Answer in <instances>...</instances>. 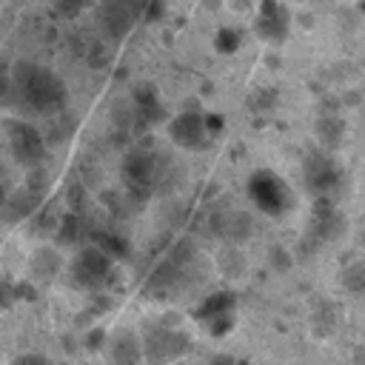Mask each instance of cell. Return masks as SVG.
<instances>
[{
	"label": "cell",
	"mask_w": 365,
	"mask_h": 365,
	"mask_svg": "<svg viewBox=\"0 0 365 365\" xmlns=\"http://www.w3.org/2000/svg\"><path fill=\"white\" fill-rule=\"evenodd\" d=\"M205 322H208V328H211L214 336H225V334L234 328V317H231V311H228V314H217V317H211V319H205Z\"/></svg>",
	"instance_id": "cell-29"
},
{
	"label": "cell",
	"mask_w": 365,
	"mask_h": 365,
	"mask_svg": "<svg viewBox=\"0 0 365 365\" xmlns=\"http://www.w3.org/2000/svg\"><path fill=\"white\" fill-rule=\"evenodd\" d=\"M163 9H165V3H163V0H145V3H143L140 17H143V20H148V23H154V20H160V17H163Z\"/></svg>",
	"instance_id": "cell-33"
},
{
	"label": "cell",
	"mask_w": 365,
	"mask_h": 365,
	"mask_svg": "<svg viewBox=\"0 0 365 365\" xmlns=\"http://www.w3.org/2000/svg\"><path fill=\"white\" fill-rule=\"evenodd\" d=\"M86 3H91V0H86Z\"/></svg>",
	"instance_id": "cell-46"
},
{
	"label": "cell",
	"mask_w": 365,
	"mask_h": 365,
	"mask_svg": "<svg viewBox=\"0 0 365 365\" xmlns=\"http://www.w3.org/2000/svg\"><path fill=\"white\" fill-rule=\"evenodd\" d=\"M46 188H48V171L43 168V163H40V165H31V168L26 171V191H31V194H46Z\"/></svg>",
	"instance_id": "cell-23"
},
{
	"label": "cell",
	"mask_w": 365,
	"mask_h": 365,
	"mask_svg": "<svg viewBox=\"0 0 365 365\" xmlns=\"http://www.w3.org/2000/svg\"><path fill=\"white\" fill-rule=\"evenodd\" d=\"M342 103H345V106H351V108H354V106H359V91H345V94H342Z\"/></svg>",
	"instance_id": "cell-40"
},
{
	"label": "cell",
	"mask_w": 365,
	"mask_h": 365,
	"mask_svg": "<svg viewBox=\"0 0 365 365\" xmlns=\"http://www.w3.org/2000/svg\"><path fill=\"white\" fill-rule=\"evenodd\" d=\"M277 106V91L274 88H259L248 97V108L251 111H271Z\"/></svg>",
	"instance_id": "cell-24"
},
{
	"label": "cell",
	"mask_w": 365,
	"mask_h": 365,
	"mask_svg": "<svg viewBox=\"0 0 365 365\" xmlns=\"http://www.w3.org/2000/svg\"><path fill=\"white\" fill-rule=\"evenodd\" d=\"M168 137L180 148H200L205 143V125H202V111H180L177 117L168 120Z\"/></svg>",
	"instance_id": "cell-8"
},
{
	"label": "cell",
	"mask_w": 365,
	"mask_h": 365,
	"mask_svg": "<svg viewBox=\"0 0 365 365\" xmlns=\"http://www.w3.org/2000/svg\"><path fill=\"white\" fill-rule=\"evenodd\" d=\"M40 208V194L17 191L9 197V220H29Z\"/></svg>",
	"instance_id": "cell-19"
},
{
	"label": "cell",
	"mask_w": 365,
	"mask_h": 365,
	"mask_svg": "<svg viewBox=\"0 0 365 365\" xmlns=\"http://www.w3.org/2000/svg\"><path fill=\"white\" fill-rule=\"evenodd\" d=\"M88 234H91L94 245H97L103 254H108L114 262H117V259H125V257L131 254L125 237H120V234H114V231H88Z\"/></svg>",
	"instance_id": "cell-16"
},
{
	"label": "cell",
	"mask_w": 365,
	"mask_h": 365,
	"mask_svg": "<svg viewBox=\"0 0 365 365\" xmlns=\"http://www.w3.org/2000/svg\"><path fill=\"white\" fill-rule=\"evenodd\" d=\"M314 134H317L322 148H336L342 143V137H345V123L336 114H322L317 120V125H314Z\"/></svg>",
	"instance_id": "cell-15"
},
{
	"label": "cell",
	"mask_w": 365,
	"mask_h": 365,
	"mask_svg": "<svg viewBox=\"0 0 365 365\" xmlns=\"http://www.w3.org/2000/svg\"><path fill=\"white\" fill-rule=\"evenodd\" d=\"M214 46H217V51H222V54L237 51V48H240V31H237V29H220Z\"/></svg>",
	"instance_id": "cell-26"
},
{
	"label": "cell",
	"mask_w": 365,
	"mask_h": 365,
	"mask_svg": "<svg viewBox=\"0 0 365 365\" xmlns=\"http://www.w3.org/2000/svg\"><path fill=\"white\" fill-rule=\"evenodd\" d=\"M251 234H254V217H251V214H245V211H234V214H228V222H225V237H222V240H231V242H245Z\"/></svg>",
	"instance_id": "cell-20"
},
{
	"label": "cell",
	"mask_w": 365,
	"mask_h": 365,
	"mask_svg": "<svg viewBox=\"0 0 365 365\" xmlns=\"http://www.w3.org/2000/svg\"><path fill=\"white\" fill-rule=\"evenodd\" d=\"M131 106H134V120L137 123H160L165 117V108L160 103V94L151 83H137L134 91H131Z\"/></svg>",
	"instance_id": "cell-12"
},
{
	"label": "cell",
	"mask_w": 365,
	"mask_h": 365,
	"mask_svg": "<svg viewBox=\"0 0 365 365\" xmlns=\"http://www.w3.org/2000/svg\"><path fill=\"white\" fill-rule=\"evenodd\" d=\"M268 262H271V268H277V271H288L291 262H294V257H291L282 245H274V248L268 251Z\"/></svg>",
	"instance_id": "cell-28"
},
{
	"label": "cell",
	"mask_w": 365,
	"mask_h": 365,
	"mask_svg": "<svg viewBox=\"0 0 365 365\" xmlns=\"http://www.w3.org/2000/svg\"><path fill=\"white\" fill-rule=\"evenodd\" d=\"M63 268V257L57 254V248H48V245H40L34 254H31V274L40 279V282H51Z\"/></svg>",
	"instance_id": "cell-13"
},
{
	"label": "cell",
	"mask_w": 365,
	"mask_h": 365,
	"mask_svg": "<svg viewBox=\"0 0 365 365\" xmlns=\"http://www.w3.org/2000/svg\"><path fill=\"white\" fill-rule=\"evenodd\" d=\"M6 200V188H3V180H0V202Z\"/></svg>",
	"instance_id": "cell-45"
},
{
	"label": "cell",
	"mask_w": 365,
	"mask_h": 365,
	"mask_svg": "<svg viewBox=\"0 0 365 365\" xmlns=\"http://www.w3.org/2000/svg\"><path fill=\"white\" fill-rule=\"evenodd\" d=\"M211 365H234V356H231V354H217V356L211 359Z\"/></svg>",
	"instance_id": "cell-41"
},
{
	"label": "cell",
	"mask_w": 365,
	"mask_h": 365,
	"mask_svg": "<svg viewBox=\"0 0 365 365\" xmlns=\"http://www.w3.org/2000/svg\"><path fill=\"white\" fill-rule=\"evenodd\" d=\"M111 268H114V259L108 254H103L94 242L91 245H83L71 262V277L80 288H91L97 291L108 277H111Z\"/></svg>",
	"instance_id": "cell-3"
},
{
	"label": "cell",
	"mask_w": 365,
	"mask_h": 365,
	"mask_svg": "<svg viewBox=\"0 0 365 365\" xmlns=\"http://www.w3.org/2000/svg\"><path fill=\"white\" fill-rule=\"evenodd\" d=\"M11 365H51L46 356H40V354H23V356H17Z\"/></svg>",
	"instance_id": "cell-38"
},
{
	"label": "cell",
	"mask_w": 365,
	"mask_h": 365,
	"mask_svg": "<svg viewBox=\"0 0 365 365\" xmlns=\"http://www.w3.org/2000/svg\"><path fill=\"white\" fill-rule=\"evenodd\" d=\"M140 348L148 365H165L191 351V336L182 331H171V328H154L145 334V342H140Z\"/></svg>",
	"instance_id": "cell-2"
},
{
	"label": "cell",
	"mask_w": 365,
	"mask_h": 365,
	"mask_svg": "<svg viewBox=\"0 0 365 365\" xmlns=\"http://www.w3.org/2000/svg\"><path fill=\"white\" fill-rule=\"evenodd\" d=\"M9 80H11V94L29 111L43 117H54L66 111L68 91L66 83L51 68H43L31 60H17L9 66Z\"/></svg>",
	"instance_id": "cell-1"
},
{
	"label": "cell",
	"mask_w": 365,
	"mask_h": 365,
	"mask_svg": "<svg viewBox=\"0 0 365 365\" xmlns=\"http://www.w3.org/2000/svg\"><path fill=\"white\" fill-rule=\"evenodd\" d=\"M197 257V245H194V240L191 237H180L171 248H168V262L177 268V271H182L185 265H191V259Z\"/></svg>",
	"instance_id": "cell-21"
},
{
	"label": "cell",
	"mask_w": 365,
	"mask_h": 365,
	"mask_svg": "<svg viewBox=\"0 0 365 365\" xmlns=\"http://www.w3.org/2000/svg\"><path fill=\"white\" fill-rule=\"evenodd\" d=\"M108 63V51H106V46L100 43V40H94L91 46H88V66L91 68H103Z\"/></svg>",
	"instance_id": "cell-31"
},
{
	"label": "cell",
	"mask_w": 365,
	"mask_h": 365,
	"mask_svg": "<svg viewBox=\"0 0 365 365\" xmlns=\"http://www.w3.org/2000/svg\"><path fill=\"white\" fill-rule=\"evenodd\" d=\"M123 180L128 188H151L157 180V160L145 148H131L123 160Z\"/></svg>",
	"instance_id": "cell-9"
},
{
	"label": "cell",
	"mask_w": 365,
	"mask_h": 365,
	"mask_svg": "<svg viewBox=\"0 0 365 365\" xmlns=\"http://www.w3.org/2000/svg\"><path fill=\"white\" fill-rule=\"evenodd\" d=\"M182 111H200V100H197V97H188V100H185V108H182Z\"/></svg>",
	"instance_id": "cell-43"
},
{
	"label": "cell",
	"mask_w": 365,
	"mask_h": 365,
	"mask_svg": "<svg viewBox=\"0 0 365 365\" xmlns=\"http://www.w3.org/2000/svg\"><path fill=\"white\" fill-rule=\"evenodd\" d=\"M86 234V222L80 220V214H63L60 220H57V228H54V240H57V245H74V242H80V237Z\"/></svg>",
	"instance_id": "cell-17"
},
{
	"label": "cell",
	"mask_w": 365,
	"mask_h": 365,
	"mask_svg": "<svg viewBox=\"0 0 365 365\" xmlns=\"http://www.w3.org/2000/svg\"><path fill=\"white\" fill-rule=\"evenodd\" d=\"M106 354L111 365H143V348L131 328H120L111 336H106Z\"/></svg>",
	"instance_id": "cell-10"
},
{
	"label": "cell",
	"mask_w": 365,
	"mask_h": 365,
	"mask_svg": "<svg viewBox=\"0 0 365 365\" xmlns=\"http://www.w3.org/2000/svg\"><path fill=\"white\" fill-rule=\"evenodd\" d=\"M257 34L265 40H285L288 34V11L279 0H262L259 3V14H257Z\"/></svg>",
	"instance_id": "cell-11"
},
{
	"label": "cell",
	"mask_w": 365,
	"mask_h": 365,
	"mask_svg": "<svg viewBox=\"0 0 365 365\" xmlns=\"http://www.w3.org/2000/svg\"><path fill=\"white\" fill-rule=\"evenodd\" d=\"M302 177H305V185L308 191H314L317 197H328L339 182H342V171L339 165L334 163V157L328 151H311L302 163Z\"/></svg>",
	"instance_id": "cell-6"
},
{
	"label": "cell",
	"mask_w": 365,
	"mask_h": 365,
	"mask_svg": "<svg viewBox=\"0 0 365 365\" xmlns=\"http://www.w3.org/2000/svg\"><path fill=\"white\" fill-rule=\"evenodd\" d=\"M217 265H220V271H222L225 279H240L245 274V254L237 245H228V248L220 251Z\"/></svg>",
	"instance_id": "cell-18"
},
{
	"label": "cell",
	"mask_w": 365,
	"mask_h": 365,
	"mask_svg": "<svg viewBox=\"0 0 365 365\" xmlns=\"http://www.w3.org/2000/svg\"><path fill=\"white\" fill-rule=\"evenodd\" d=\"M11 294L14 299H29V302L37 299V288L31 282H11Z\"/></svg>",
	"instance_id": "cell-34"
},
{
	"label": "cell",
	"mask_w": 365,
	"mask_h": 365,
	"mask_svg": "<svg viewBox=\"0 0 365 365\" xmlns=\"http://www.w3.org/2000/svg\"><path fill=\"white\" fill-rule=\"evenodd\" d=\"M83 6H86V0H54V11L63 20H74L83 11Z\"/></svg>",
	"instance_id": "cell-27"
},
{
	"label": "cell",
	"mask_w": 365,
	"mask_h": 365,
	"mask_svg": "<svg viewBox=\"0 0 365 365\" xmlns=\"http://www.w3.org/2000/svg\"><path fill=\"white\" fill-rule=\"evenodd\" d=\"M80 185L86 188V191H91V188H100V168L97 165H83L80 168Z\"/></svg>",
	"instance_id": "cell-32"
},
{
	"label": "cell",
	"mask_w": 365,
	"mask_h": 365,
	"mask_svg": "<svg viewBox=\"0 0 365 365\" xmlns=\"http://www.w3.org/2000/svg\"><path fill=\"white\" fill-rule=\"evenodd\" d=\"M143 11V0H103L100 3V29L108 40H120L131 31Z\"/></svg>",
	"instance_id": "cell-7"
},
{
	"label": "cell",
	"mask_w": 365,
	"mask_h": 365,
	"mask_svg": "<svg viewBox=\"0 0 365 365\" xmlns=\"http://www.w3.org/2000/svg\"><path fill=\"white\" fill-rule=\"evenodd\" d=\"M6 134H9L11 157L20 165L31 168V165H40L46 160V140H43V134L34 125H29L23 120H11L9 128H6Z\"/></svg>",
	"instance_id": "cell-4"
},
{
	"label": "cell",
	"mask_w": 365,
	"mask_h": 365,
	"mask_svg": "<svg viewBox=\"0 0 365 365\" xmlns=\"http://www.w3.org/2000/svg\"><path fill=\"white\" fill-rule=\"evenodd\" d=\"M248 194H251V200L257 202V208L259 211H265V214H282L288 205H291V191H288V185L277 177V174H271V171H257L251 180H248Z\"/></svg>",
	"instance_id": "cell-5"
},
{
	"label": "cell",
	"mask_w": 365,
	"mask_h": 365,
	"mask_svg": "<svg viewBox=\"0 0 365 365\" xmlns=\"http://www.w3.org/2000/svg\"><path fill=\"white\" fill-rule=\"evenodd\" d=\"M114 299L111 297H94V305H97V311H108V305H111Z\"/></svg>",
	"instance_id": "cell-42"
},
{
	"label": "cell",
	"mask_w": 365,
	"mask_h": 365,
	"mask_svg": "<svg viewBox=\"0 0 365 365\" xmlns=\"http://www.w3.org/2000/svg\"><path fill=\"white\" fill-rule=\"evenodd\" d=\"M111 123H114V128L128 131L134 125V106L128 100H114L111 103Z\"/></svg>",
	"instance_id": "cell-22"
},
{
	"label": "cell",
	"mask_w": 365,
	"mask_h": 365,
	"mask_svg": "<svg viewBox=\"0 0 365 365\" xmlns=\"http://www.w3.org/2000/svg\"><path fill=\"white\" fill-rule=\"evenodd\" d=\"M31 217H34V228H37V231H48V234H54L57 220H60L54 211H40V208H37Z\"/></svg>",
	"instance_id": "cell-30"
},
{
	"label": "cell",
	"mask_w": 365,
	"mask_h": 365,
	"mask_svg": "<svg viewBox=\"0 0 365 365\" xmlns=\"http://www.w3.org/2000/svg\"><path fill=\"white\" fill-rule=\"evenodd\" d=\"M234 305H237V294H234L231 288H222V291L208 294V297L197 305L194 317H197V319H211V317H217V314H228V311H234Z\"/></svg>",
	"instance_id": "cell-14"
},
{
	"label": "cell",
	"mask_w": 365,
	"mask_h": 365,
	"mask_svg": "<svg viewBox=\"0 0 365 365\" xmlns=\"http://www.w3.org/2000/svg\"><path fill=\"white\" fill-rule=\"evenodd\" d=\"M91 319H94V314H91V308H88V311H86V314H80V317H77V325H80V328H83V325H88V322H91Z\"/></svg>",
	"instance_id": "cell-44"
},
{
	"label": "cell",
	"mask_w": 365,
	"mask_h": 365,
	"mask_svg": "<svg viewBox=\"0 0 365 365\" xmlns=\"http://www.w3.org/2000/svg\"><path fill=\"white\" fill-rule=\"evenodd\" d=\"M202 125H205V134H220L225 120L222 114H211V111H202Z\"/></svg>",
	"instance_id": "cell-35"
},
{
	"label": "cell",
	"mask_w": 365,
	"mask_h": 365,
	"mask_svg": "<svg viewBox=\"0 0 365 365\" xmlns=\"http://www.w3.org/2000/svg\"><path fill=\"white\" fill-rule=\"evenodd\" d=\"M11 97V80H9V71H0V100Z\"/></svg>",
	"instance_id": "cell-39"
},
{
	"label": "cell",
	"mask_w": 365,
	"mask_h": 365,
	"mask_svg": "<svg viewBox=\"0 0 365 365\" xmlns=\"http://www.w3.org/2000/svg\"><path fill=\"white\" fill-rule=\"evenodd\" d=\"M86 331H88V334H86V348H100V345L106 342V336H108V334H106L100 325H94V328H86Z\"/></svg>",
	"instance_id": "cell-36"
},
{
	"label": "cell",
	"mask_w": 365,
	"mask_h": 365,
	"mask_svg": "<svg viewBox=\"0 0 365 365\" xmlns=\"http://www.w3.org/2000/svg\"><path fill=\"white\" fill-rule=\"evenodd\" d=\"M342 282H345V288H348L351 294H359L362 285H365V271H362V265H359V262L348 265V268L342 271Z\"/></svg>",
	"instance_id": "cell-25"
},
{
	"label": "cell",
	"mask_w": 365,
	"mask_h": 365,
	"mask_svg": "<svg viewBox=\"0 0 365 365\" xmlns=\"http://www.w3.org/2000/svg\"><path fill=\"white\" fill-rule=\"evenodd\" d=\"M14 302V294H11V282L0 277V308H11Z\"/></svg>",
	"instance_id": "cell-37"
}]
</instances>
